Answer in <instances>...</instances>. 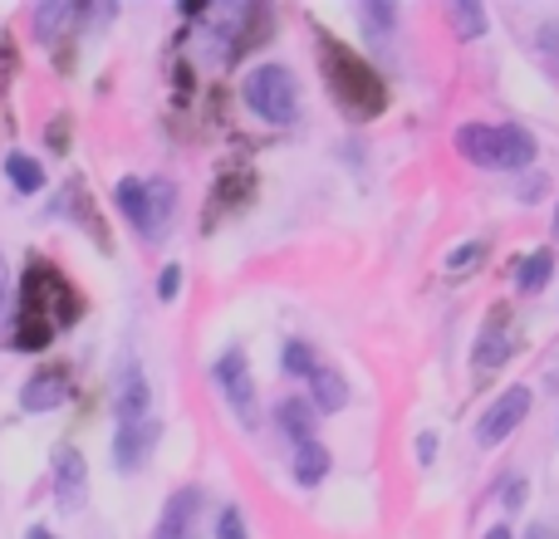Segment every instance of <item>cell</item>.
Listing matches in <instances>:
<instances>
[{"mask_svg":"<svg viewBox=\"0 0 559 539\" xmlns=\"http://www.w3.org/2000/svg\"><path fill=\"white\" fill-rule=\"evenodd\" d=\"M147 378L138 373V368H128L123 383H118V427H133V422H147Z\"/></svg>","mask_w":559,"mask_h":539,"instance_id":"12","label":"cell"},{"mask_svg":"<svg viewBox=\"0 0 559 539\" xmlns=\"http://www.w3.org/2000/svg\"><path fill=\"white\" fill-rule=\"evenodd\" d=\"M555 275V251H535L531 261H521V270H515V285L525 289V295H540L545 285H550Z\"/></svg>","mask_w":559,"mask_h":539,"instance_id":"17","label":"cell"},{"mask_svg":"<svg viewBox=\"0 0 559 539\" xmlns=\"http://www.w3.org/2000/svg\"><path fill=\"white\" fill-rule=\"evenodd\" d=\"M212 373H216V387L226 393V403H231V412L241 417V427H255V383H251V368H246L241 348H226Z\"/></svg>","mask_w":559,"mask_h":539,"instance_id":"6","label":"cell"},{"mask_svg":"<svg viewBox=\"0 0 559 539\" xmlns=\"http://www.w3.org/2000/svg\"><path fill=\"white\" fill-rule=\"evenodd\" d=\"M246 104H251L265 123H289V118H295V108H299V94H295L289 69H280V64L255 69V74L246 79Z\"/></svg>","mask_w":559,"mask_h":539,"instance_id":"5","label":"cell"},{"mask_svg":"<svg viewBox=\"0 0 559 539\" xmlns=\"http://www.w3.org/2000/svg\"><path fill=\"white\" fill-rule=\"evenodd\" d=\"M10 299V270H5V255H0V304Z\"/></svg>","mask_w":559,"mask_h":539,"instance_id":"27","label":"cell"},{"mask_svg":"<svg viewBox=\"0 0 559 539\" xmlns=\"http://www.w3.org/2000/svg\"><path fill=\"white\" fill-rule=\"evenodd\" d=\"M324 471H329V452L319 442H305V446H295V481L299 486H319L324 481Z\"/></svg>","mask_w":559,"mask_h":539,"instance_id":"16","label":"cell"},{"mask_svg":"<svg viewBox=\"0 0 559 539\" xmlns=\"http://www.w3.org/2000/svg\"><path fill=\"white\" fill-rule=\"evenodd\" d=\"M5 177H10V187H15V192H25V196L45 187V167H39L29 153H10L5 157Z\"/></svg>","mask_w":559,"mask_h":539,"instance_id":"15","label":"cell"},{"mask_svg":"<svg viewBox=\"0 0 559 539\" xmlns=\"http://www.w3.org/2000/svg\"><path fill=\"white\" fill-rule=\"evenodd\" d=\"M118 212L128 216V226H133L138 236H147V241H163L167 231V216H173V187L167 182H138V177H123L114 192Z\"/></svg>","mask_w":559,"mask_h":539,"instance_id":"4","label":"cell"},{"mask_svg":"<svg viewBox=\"0 0 559 539\" xmlns=\"http://www.w3.org/2000/svg\"><path fill=\"white\" fill-rule=\"evenodd\" d=\"M531 417V387H511V393H501L491 407L481 412V422H476V436H481V446H496L506 442V436L515 432V427Z\"/></svg>","mask_w":559,"mask_h":539,"instance_id":"7","label":"cell"},{"mask_svg":"<svg viewBox=\"0 0 559 539\" xmlns=\"http://www.w3.org/2000/svg\"><path fill=\"white\" fill-rule=\"evenodd\" d=\"M177 289H182V270L167 265V270H163V279H157V299H163V304H173Z\"/></svg>","mask_w":559,"mask_h":539,"instance_id":"23","label":"cell"},{"mask_svg":"<svg viewBox=\"0 0 559 539\" xmlns=\"http://www.w3.org/2000/svg\"><path fill=\"white\" fill-rule=\"evenodd\" d=\"M393 5H364L358 10V25L368 29V35H388V29H393Z\"/></svg>","mask_w":559,"mask_h":539,"instance_id":"21","label":"cell"},{"mask_svg":"<svg viewBox=\"0 0 559 539\" xmlns=\"http://www.w3.org/2000/svg\"><path fill=\"white\" fill-rule=\"evenodd\" d=\"M197 515H202V491H197V486H182V491L167 495L153 539H197Z\"/></svg>","mask_w":559,"mask_h":539,"instance_id":"9","label":"cell"},{"mask_svg":"<svg viewBox=\"0 0 559 539\" xmlns=\"http://www.w3.org/2000/svg\"><path fill=\"white\" fill-rule=\"evenodd\" d=\"M216 539H246V515H241V505H226V511L216 515Z\"/></svg>","mask_w":559,"mask_h":539,"instance_id":"22","label":"cell"},{"mask_svg":"<svg viewBox=\"0 0 559 539\" xmlns=\"http://www.w3.org/2000/svg\"><path fill=\"white\" fill-rule=\"evenodd\" d=\"M456 147L462 157H472L476 167H496V172H515V167H531L535 163V137L525 128L506 123V128H491V123H466L456 133Z\"/></svg>","mask_w":559,"mask_h":539,"instance_id":"1","label":"cell"},{"mask_svg":"<svg viewBox=\"0 0 559 539\" xmlns=\"http://www.w3.org/2000/svg\"><path fill=\"white\" fill-rule=\"evenodd\" d=\"M555 236H559V212H555Z\"/></svg>","mask_w":559,"mask_h":539,"instance_id":"30","label":"cell"},{"mask_svg":"<svg viewBox=\"0 0 559 539\" xmlns=\"http://www.w3.org/2000/svg\"><path fill=\"white\" fill-rule=\"evenodd\" d=\"M20 319H35L45 328H69L79 319V295L69 289V279L49 265H29L20 279Z\"/></svg>","mask_w":559,"mask_h":539,"instance_id":"2","label":"cell"},{"mask_svg":"<svg viewBox=\"0 0 559 539\" xmlns=\"http://www.w3.org/2000/svg\"><path fill=\"white\" fill-rule=\"evenodd\" d=\"M452 25L462 39H481L486 35V10L472 5V0H452Z\"/></svg>","mask_w":559,"mask_h":539,"instance_id":"19","label":"cell"},{"mask_svg":"<svg viewBox=\"0 0 559 539\" xmlns=\"http://www.w3.org/2000/svg\"><path fill=\"white\" fill-rule=\"evenodd\" d=\"M84 495H88V462L79 446H59L55 452V501L59 511H84Z\"/></svg>","mask_w":559,"mask_h":539,"instance_id":"8","label":"cell"},{"mask_svg":"<svg viewBox=\"0 0 559 539\" xmlns=\"http://www.w3.org/2000/svg\"><path fill=\"white\" fill-rule=\"evenodd\" d=\"M74 15H79L74 5H64V0H49V5L35 10V35H39V39H55Z\"/></svg>","mask_w":559,"mask_h":539,"instance_id":"18","label":"cell"},{"mask_svg":"<svg viewBox=\"0 0 559 539\" xmlns=\"http://www.w3.org/2000/svg\"><path fill=\"white\" fill-rule=\"evenodd\" d=\"M329 88H334V98L348 108V113L358 118H373L378 108L388 104L383 84H378V74L364 64V59H354L348 49H329Z\"/></svg>","mask_w":559,"mask_h":539,"instance_id":"3","label":"cell"},{"mask_svg":"<svg viewBox=\"0 0 559 539\" xmlns=\"http://www.w3.org/2000/svg\"><path fill=\"white\" fill-rule=\"evenodd\" d=\"M309 387H314L319 412H338V407H348V383L334 373V368H314V373H309Z\"/></svg>","mask_w":559,"mask_h":539,"instance_id":"13","label":"cell"},{"mask_svg":"<svg viewBox=\"0 0 559 539\" xmlns=\"http://www.w3.org/2000/svg\"><path fill=\"white\" fill-rule=\"evenodd\" d=\"M25 539H59V535H49V530H45V525H35V530H29Z\"/></svg>","mask_w":559,"mask_h":539,"instance_id":"28","label":"cell"},{"mask_svg":"<svg viewBox=\"0 0 559 539\" xmlns=\"http://www.w3.org/2000/svg\"><path fill=\"white\" fill-rule=\"evenodd\" d=\"M525 539H559V530H550V525H531Z\"/></svg>","mask_w":559,"mask_h":539,"instance_id":"26","label":"cell"},{"mask_svg":"<svg viewBox=\"0 0 559 539\" xmlns=\"http://www.w3.org/2000/svg\"><path fill=\"white\" fill-rule=\"evenodd\" d=\"M280 363H285V373H295V378H309L319 368L309 344H285V358H280Z\"/></svg>","mask_w":559,"mask_h":539,"instance_id":"20","label":"cell"},{"mask_svg":"<svg viewBox=\"0 0 559 539\" xmlns=\"http://www.w3.org/2000/svg\"><path fill=\"white\" fill-rule=\"evenodd\" d=\"M280 427L289 432V442L295 446H305V442H314V412H309V403H299V397H289V403H280Z\"/></svg>","mask_w":559,"mask_h":539,"instance_id":"14","label":"cell"},{"mask_svg":"<svg viewBox=\"0 0 559 539\" xmlns=\"http://www.w3.org/2000/svg\"><path fill=\"white\" fill-rule=\"evenodd\" d=\"M486 539H511V530H506V525H496V530H486Z\"/></svg>","mask_w":559,"mask_h":539,"instance_id":"29","label":"cell"},{"mask_svg":"<svg viewBox=\"0 0 559 539\" xmlns=\"http://www.w3.org/2000/svg\"><path fill=\"white\" fill-rule=\"evenodd\" d=\"M540 55L559 69V20H550V25H540Z\"/></svg>","mask_w":559,"mask_h":539,"instance_id":"24","label":"cell"},{"mask_svg":"<svg viewBox=\"0 0 559 539\" xmlns=\"http://www.w3.org/2000/svg\"><path fill=\"white\" fill-rule=\"evenodd\" d=\"M472 261H481V245H462V251H456L452 261H447V270H452V275H456V270H466Z\"/></svg>","mask_w":559,"mask_h":539,"instance_id":"25","label":"cell"},{"mask_svg":"<svg viewBox=\"0 0 559 539\" xmlns=\"http://www.w3.org/2000/svg\"><path fill=\"white\" fill-rule=\"evenodd\" d=\"M153 446H157V427H153V422L118 427V436H114V462H118V471H138V466L153 456Z\"/></svg>","mask_w":559,"mask_h":539,"instance_id":"11","label":"cell"},{"mask_svg":"<svg viewBox=\"0 0 559 539\" xmlns=\"http://www.w3.org/2000/svg\"><path fill=\"white\" fill-rule=\"evenodd\" d=\"M64 397H69L64 368H39V373H29V383L20 387V407H25V412H55Z\"/></svg>","mask_w":559,"mask_h":539,"instance_id":"10","label":"cell"}]
</instances>
